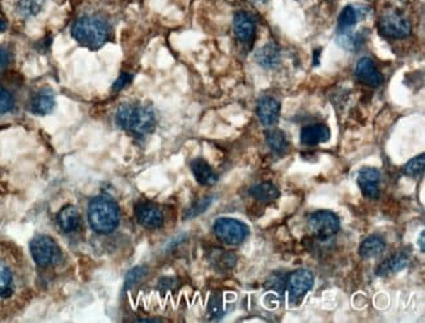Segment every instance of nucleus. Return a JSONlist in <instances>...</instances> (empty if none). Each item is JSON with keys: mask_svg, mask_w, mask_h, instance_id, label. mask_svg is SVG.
<instances>
[{"mask_svg": "<svg viewBox=\"0 0 425 323\" xmlns=\"http://www.w3.org/2000/svg\"><path fill=\"white\" fill-rule=\"evenodd\" d=\"M115 122L135 136H146L156 127V114L151 106L123 104L117 112Z\"/></svg>", "mask_w": 425, "mask_h": 323, "instance_id": "obj_1", "label": "nucleus"}, {"mask_svg": "<svg viewBox=\"0 0 425 323\" xmlns=\"http://www.w3.org/2000/svg\"><path fill=\"white\" fill-rule=\"evenodd\" d=\"M88 223L101 235L112 233L120 224V207L106 196H97L88 206Z\"/></svg>", "mask_w": 425, "mask_h": 323, "instance_id": "obj_2", "label": "nucleus"}, {"mask_svg": "<svg viewBox=\"0 0 425 323\" xmlns=\"http://www.w3.org/2000/svg\"><path fill=\"white\" fill-rule=\"evenodd\" d=\"M72 37L78 44L91 50H97L109 40L110 29L104 20L95 16H83L72 25Z\"/></svg>", "mask_w": 425, "mask_h": 323, "instance_id": "obj_3", "label": "nucleus"}, {"mask_svg": "<svg viewBox=\"0 0 425 323\" xmlns=\"http://www.w3.org/2000/svg\"><path fill=\"white\" fill-rule=\"evenodd\" d=\"M214 232L220 241L228 245H240L248 238L250 229L240 221L232 218H219L214 223Z\"/></svg>", "mask_w": 425, "mask_h": 323, "instance_id": "obj_4", "label": "nucleus"}, {"mask_svg": "<svg viewBox=\"0 0 425 323\" xmlns=\"http://www.w3.org/2000/svg\"><path fill=\"white\" fill-rule=\"evenodd\" d=\"M308 228L320 240H329L340 229V218L331 211H315L308 218Z\"/></svg>", "mask_w": 425, "mask_h": 323, "instance_id": "obj_5", "label": "nucleus"}, {"mask_svg": "<svg viewBox=\"0 0 425 323\" xmlns=\"http://www.w3.org/2000/svg\"><path fill=\"white\" fill-rule=\"evenodd\" d=\"M30 254L35 262L41 267H49L61 259V249L52 237L35 236L30 241Z\"/></svg>", "mask_w": 425, "mask_h": 323, "instance_id": "obj_6", "label": "nucleus"}, {"mask_svg": "<svg viewBox=\"0 0 425 323\" xmlns=\"http://www.w3.org/2000/svg\"><path fill=\"white\" fill-rule=\"evenodd\" d=\"M378 29L382 35L391 40H403L407 38L412 32V25L407 18H404L400 12L385 13L378 23Z\"/></svg>", "mask_w": 425, "mask_h": 323, "instance_id": "obj_7", "label": "nucleus"}, {"mask_svg": "<svg viewBox=\"0 0 425 323\" xmlns=\"http://www.w3.org/2000/svg\"><path fill=\"white\" fill-rule=\"evenodd\" d=\"M286 290L292 301L303 300L306 293L312 290L314 286V276L309 270H296L286 280Z\"/></svg>", "mask_w": 425, "mask_h": 323, "instance_id": "obj_8", "label": "nucleus"}, {"mask_svg": "<svg viewBox=\"0 0 425 323\" xmlns=\"http://www.w3.org/2000/svg\"><path fill=\"white\" fill-rule=\"evenodd\" d=\"M356 181L360 192L365 198L375 201L380 198V184H381V173L375 168H363L357 172Z\"/></svg>", "mask_w": 425, "mask_h": 323, "instance_id": "obj_9", "label": "nucleus"}, {"mask_svg": "<svg viewBox=\"0 0 425 323\" xmlns=\"http://www.w3.org/2000/svg\"><path fill=\"white\" fill-rule=\"evenodd\" d=\"M135 213L140 224L148 229H158L164 224L163 211L155 203L140 201L135 207Z\"/></svg>", "mask_w": 425, "mask_h": 323, "instance_id": "obj_10", "label": "nucleus"}, {"mask_svg": "<svg viewBox=\"0 0 425 323\" xmlns=\"http://www.w3.org/2000/svg\"><path fill=\"white\" fill-rule=\"evenodd\" d=\"M257 115L263 126H275L280 118V102L274 97H262L257 104Z\"/></svg>", "mask_w": 425, "mask_h": 323, "instance_id": "obj_11", "label": "nucleus"}, {"mask_svg": "<svg viewBox=\"0 0 425 323\" xmlns=\"http://www.w3.org/2000/svg\"><path fill=\"white\" fill-rule=\"evenodd\" d=\"M369 9L364 6H347L340 12L338 18V35L339 33H348L352 32L360 18L368 16Z\"/></svg>", "mask_w": 425, "mask_h": 323, "instance_id": "obj_12", "label": "nucleus"}, {"mask_svg": "<svg viewBox=\"0 0 425 323\" xmlns=\"http://www.w3.org/2000/svg\"><path fill=\"white\" fill-rule=\"evenodd\" d=\"M355 74L359 79L371 87H380L383 83V76H382L381 72L377 70L374 61L368 57H364L357 61Z\"/></svg>", "mask_w": 425, "mask_h": 323, "instance_id": "obj_13", "label": "nucleus"}, {"mask_svg": "<svg viewBox=\"0 0 425 323\" xmlns=\"http://www.w3.org/2000/svg\"><path fill=\"white\" fill-rule=\"evenodd\" d=\"M331 136L330 129L323 124V123H317V124H309L301 129L300 132V140L304 146L313 147L318 146L321 143L329 141Z\"/></svg>", "mask_w": 425, "mask_h": 323, "instance_id": "obj_14", "label": "nucleus"}, {"mask_svg": "<svg viewBox=\"0 0 425 323\" xmlns=\"http://www.w3.org/2000/svg\"><path fill=\"white\" fill-rule=\"evenodd\" d=\"M233 27H235V35L238 38V41H241L243 44H249L254 40L257 27H255V21L252 20L249 13L238 12L235 16Z\"/></svg>", "mask_w": 425, "mask_h": 323, "instance_id": "obj_15", "label": "nucleus"}, {"mask_svg": "<svg viewBox=\"0 0 425 323\" xmlns=\"http://www.w3.org/2000/svg\"><path fill=\"white\" fill-rule=\"evenodd\" d=\"M408 264H409V252L403 250V252L391 255L390 258H388L386 261H383L377 267L375 275L380 278H385V276H389V275L404 270Z\"/></svg>", "mask_w": 425, "mask_h": 323, "instance_id": "obj_16", "label": "nucleus"}, {"mask_svg": "<svg viewBox=\"0 0 425 323\" xmlns=\"http://www.w3.org/2000/svg\"><path fill=\"white\" fill-rule=\"evenodd\" d=\"M191 172L197 181L203 186H212L217 182V175L212 166L203 158H195L191 161Z\"/></svg>", "mask_w": 425, "mask_h": 323, "instance_id": "obj_17", "label": "nucleus"}, {"mask_svg": "<svg viewBox=\"0 0 425 323\" xmlns=\"http://www.w3.org/2000/svg\"><path fill=\"white\" fill-rule=\"evenodd\" d=\"M255 61L263 69H267V70L275 69L280 63V49H279L278 45L269 42L263 47H260L255 54Z\"/></svg>", "mask_w": 425, "mask_h": 323, "instance_id": "obj_18", "label": "nucleus"}, {"mask_svg": "<svg viewBox=\"0 0 425 323\" xmlns=\"http://www.w3.org/2000/svg\"><path fill=\"white\" fill-rule=\"evenodd\" d=\"M54 107H55V97L49 89L40 90L30 102V110L32 113L37 115H47L52 113Z\"/></svg>", "mask_w": 425, "mask_h": 323, "instance_id": "obj_19", "label": "nucleus"}, {"mask_svg": "<svg viewBox=\"0 0 425 323\" xmlns=\"http://www.w3.org/2000/svg\"><path fill=\"white\" fill-rule=\"evenodd\" d=\"M57 221L63 232H75L80 225V213L78 209L75 206L63 207L57 216Z\"/></svg>", "mask_w": 425, "mask_h": 323, "instance_id": "obj_20", "label": "nucleus"}, {"mask_svg": "<svg viewBox=\"0 0 425 323\" xmlns=\"http://www.w3.org/2000/svg\"><path fill=\"white\" fill-rule=\"evenodd\" d=\"M386 249V244L383 238L377 235L366 237L359 247V254L363 259H372L378 255H381Z\"/></svg>", "mask_w": 425, "mask_h": 323, "instance_id": "obj_21", "label": "nucleus"}, {"mask_svg": "<svg viewBox=\"0 0 425 323\" xmlns=\"http://www.w3.org/2000/svg\"><path fill=\"white\" fill-rule=\"evenodd\" d=\"M249 192L254 199L260 201H276L280 196L278 187L271 182L255 184V186H252Z\"/></svg>", "mask_w": 425, "mask_h": 323, "instance_id": "obj_22", "label": "nucleus"}, {"mask_svg": "<svg viewBox=\"0 0 425 323\" xmlns=\"http://www.w3.org/2000/svg\"><path fill=\"white\" fill-rule=\"evenodd\" d=\"M266 143L269 148L278 156L286 155L289 148V141L286 139V134L280 130H271L266 134Z\"/></svg>", "mask_w": 425, "mask_h": 323, "instance_id": "obj_23", "label": "nucleus"}, {"mask_svg": "<svg viewBox=\"0 0 425 323\" xmlns=\"http://www.w3.org/2000/svg\"><path fill=\"white\" fill-rule=\"evenodd\" d=\"M237 258L233 253L216 249L211 253V263L219 271H229L235 267Z\"/></svg>", "mask_w": 425, "mask_h": 323, "instance_id": "obj_24", "label": "nucleus"}, {"mask_svg": "<svg viewBox=\"0 0 425 323\" xmlns=\"http://www.w3.org/2000/svg\"><path fill=\"white\" fill-rule=\"evenodd\" d=\"M364 32L365 30L359 32V33H354V32L339 33L337 35L339 46L348 52H355L361 45L364 44L365 40H366Z\"/></svg>", "mask_w": 425, "mask_h": 323, "instance_id": "obj_25", "label": "nucleus"}, {"mask_svg": "<svg viewBox=\"0 0 425 323\" xmlns=\"http://www.w3.org/2000/svg\"><path fill=\"white\" fill-rule=\"evenodd\" d=\"M46 4V0H18L16 8L23 18H32L38 15Z\"/></svg>", "mask_w": 425, "mask_h": 323, "instance_id": "obj_26", "label": "nucleus"}, {"mask_svg": "<svg viewBox=\"0 0 425 323\" xmlns=\"http://www.w3.org/2000/svg\"><path fill=\"white\" fill-rule=\"evenodd\" d=\"M424 155H420V156L409 160L407 164L403 166V175L411 177V178H417L424 173Z\"/></svg>", "mask_w": 425, "mask_h": 323, "instance_id": "obj_27", "label": "nucleus"}, {"mask_svg": "<svg viewBox=\"0 0 425 323\" xmlns=\"http://www.w3.org/2000/svg\"><path fill=\"white\" fill-rule=\"evenodd\" d=\"M13 279L9 269L0 264V297H9L13 292Z\"/></svg>", "mask_w": 425, "mask_h": 323, "instance_id": "obj_28", "label": "nucleus"}, {"mask_svg": "<svg viewBox=\"0 0 425 323\" xmlns=\"http://www.w3.org/2000/svg\"><path fill=\"white\" fill-rule=\"evenodd\" d=\"M212 201H214L212 196H204V198H202L199 201H195L191 207H189L186 210L185 215H183V218H194L199 216L203 212L207 211L209 206L212 204Z\"/></svg>", "mask_w": 425, "mask_h": 323, "instance_id": "obj_29", "label": "nucleus"}, {"mask_svg": "<svg viewBox=\"0 0 425 323\" xmlns=\"http://www.w3.org/2000/svg\"><path fill=\"white\" fill-rule=\"evenodd\" d=\"M147 275V269L144 266H138L134 267L132 270L129 271L124 279V289H131L134 286H136L140 280L143 279Z\"/></svg>", "mask_w": 425, "mask_h": 323, "instance_id": "obj_30", "label": "nucleus"}, {"mask_svg": "<svg viewBox=\"0 0 425 323\" xmlns=\"http://www.w3.org/2000/svg\"><path fill=\"white\" fill-rule=\"evenodd\" d=\"M209 313L214 319L220 318L224 313V305H223V297L221 295H212L209 303Z\"/></svg>", "mask_w": 425, "mask_h": 323, "instance_id": "obj_31", "label": "nucleus"}, {"mask_svg": "<svg viewBox=\"0 0 425 323\" xmlns=\"http://www.w3.org/2000/svg\"><path fill=\"white\" fill-rule=\"evenodd\" d=\"M15 106V98L9 93L6 88L0 86V114L11 112Z\"/></svg>", "mask_w": 425, "mask_h": 323, "instance_id": "obj_32", "label": "nucleus"}, {"mask_svg": "<svg viewBox=\"0 0 425 323\" xmlns=\"http://www.w3.org/2000/svg\"><path fill=\"white\" fill-rule=\"evenodd\" d=\"M131 80H132V75L127 74V72H123L121 76L115 80V83H114L113 86L114 90H121V89L126 87L127 84H130Z\"/></svg>", "mask_w": 425, "mask_h": 323, "instance_id": "obj_33", "label": "nucleus"}, {"mask_svg": "<svg viewBox=\"0 0 425 323\" xmlns=\"http://www.w3.org/2000/svg\"><path fill=\"white\" fill-rule=\"evenodd\" d=\"M11 61V54L6 47H0V72L6 70Z\"/></svg>", "mask_w": 425, "mask_h": 323, "instance_id": "obj_34", "label": "nucleus"}, {"mask_svg": "<svg viewBox=\"0 0 425 323\" xmlns=\"http://www.w3.org/2000/svg\"><path fill=\"white\" fill-rule=\"evenodd\" d=\"M424 232H421V235H420V241L417 242V244H420V250H421V253H424L425 252V246H424Z\"/></svg>", "mask_w": 425, "mask_h": 323, "instance_id": "obj_35", "label": "nucleus"}, {"mask_svg": "<svg viewBox=\"0 0 425 323\" xmlns=\"http://www.w3.org/2000/svg\"><path fill=\"white\" fill-rule=\"evenodd\" d=\"M6 29H7V23L3 18H0V32H4Z\"/></svg>", "mask_w": 425, "mask_h": 323, "instance_id": "obj_36", "label": "nucleus"}]
</instances>
